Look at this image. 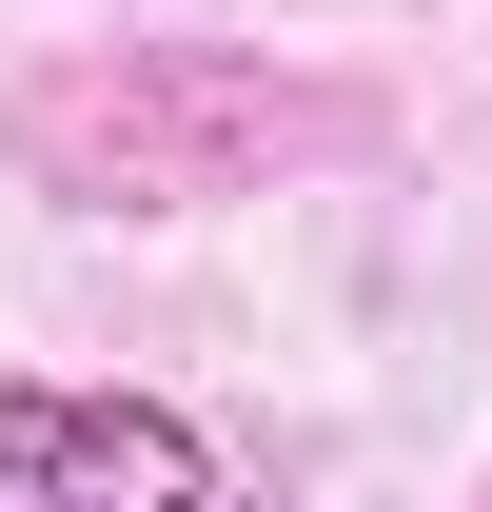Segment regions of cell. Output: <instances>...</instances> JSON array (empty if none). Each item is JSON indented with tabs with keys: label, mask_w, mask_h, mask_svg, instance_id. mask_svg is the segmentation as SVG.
Here are the masks:
<instances>
[{
	"label": "cell",
	"mask_w": 492,
	"mask_h": 512,
	"mask_svg": "<svg viewBox=\"0 0 492 512\" xmlns=\"http://www.w3.org/2000/svg\"><path fill=\"white\" fill-rule=\"evenodd\" d=\"M335 138H355V99H315L237 40H119L20 99L40 197H99V217H197V197H256L276 158H335Z\"/></svg>",
	"instance_id": "6da1fadb"
},
{
	"label": "cell",
	"mask_w": 492,
	"mask_h": 512,
	"mask_svg": "<svg viewBox=\"0 0 492 512\" xmlns=\"http://www.w3.org/2000/svg\"><path fill=\"white\" fill-rule=\"evenodd\" d=\"M0 512H217V434L178 394L0 375Z\"/></svg>",
	"instance_id": "7a4b0ae2"
}]
</instances>
